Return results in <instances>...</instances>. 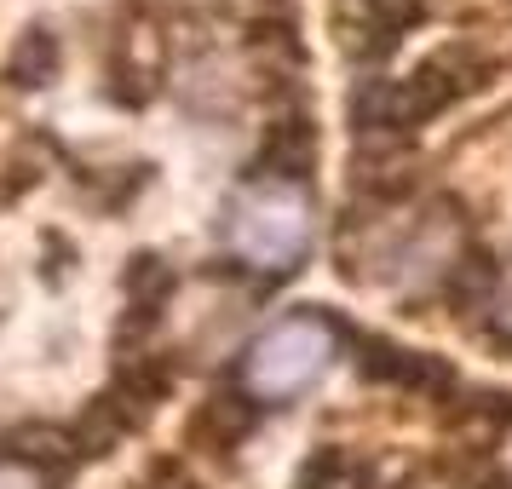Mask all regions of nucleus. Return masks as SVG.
I'll list each match as a JSON object with an SVG mask.
<instances>
[{
  "instance_id": "f257e3e1",
  "label": "nucleus",
  "mask_w": 512,
  "mask_h": 489,
  "mask_svg": "<svg viewBox=\"0 0 512 489\" xmlns=\"http://www.w3.org/2000/svg\"><path fill=\"white\" fill-rule=\"evenodd\" d=\"M489 64L484 52L472 41H455V47H438L432 58H420L409 75L397 81H363L351 93V127L357 139H403L426 121H438L443 110H455L466 93H478L489 81Z\"/></svg>"
},
{
  "instance_id": "f03ea898",
  "label": "nucleus",
  "mask_w": 512,
  "mask_h": 489,
  "mask_svg": "<svg viewBox=\"0 0 512 489\" xmlns=\"http://www.w3.org/2000/svg\"><path fill=\"white\" fill-rule=\"evenodd\" d=\"M311 231H317V208L311 190L294 179L254 173L225 208V248L254 277H288L311 248Z\"/></svg>"
},
{
  "instance_id": "7ed1b4c3",
  "label": "nucleus",
  "mask_w": 512,
  "mask_h": 489,
  "mask_svg": "<svg viewBox=\"0 0 512 489\" xmlns=\"http://www.w3.org/2000/svg\"><path fill=\"white\" fill-rule=\"evenodd\" d=\"M340 351V323L323 317V311H288L277 323H265L248 340L242 363H236V392L259 403V409H277V403H294L300 392H311L328 374Z\"/></svg>"
},
{
  "instance_id": "20e7f679",
  "label": "nucleus",
  "mask_w": 512,
  "mask_h": 489,
  "mask_svg": "<svg viewBox=\"0 0 512 489\" xmlns=\"http://www.w3.org/2000/svg\"><path fill=\"white\" fill-rule=\"evenodd\" d=\"M426 18V0H340L334 35L351 64H380L403 47V35Z\"/></svg>"
},
{
  "instance_id": "39448f33",
  "label": "nucleus",
  "mask_w": 512,
  "mask_h": 489,
  "mask_svg": "<svg viewBox=\"0 0 512 489\" xmlns=\"http://www.w3.org/2000/svg\"><path fill=\"white\" fill-rule=\"evenodd\" d=\"M357 374L374 380V386H397V392H415V397H449L461 386V374L449 369L438 351L397 346V340H380V334L357 340Z\"/></svg>"
},
{
  "instance_id": "423d86ee",
  "label": "nucleus",
  "mask_w": 512,
  "mask_h": 489,
  "mask_svg": "<svg viewBox=\"0 0 512 489\" xmlns=\"http://www.w3.org/2000/svg\"><path fill=\"white\" fill-rule=\"evenodd\" d=\"M173 288H179V271H173L162 254H133V259H127V271H121L127 311H121V328H116L121 357H127L133 346L144 351V334L162 323V311H167V300H173Z\"/></svg>"
},
{
  "instance_id": "0eeeda50",
  "label": "nucleus",
  "mask_w": 512,
  "mask_h": 489,
  "mask_svg": "<svg viewBox=\"0 0 512 489\" xmlns=\"http://www.w3.org/2000/svg\"><path fill=\"white\" fill-rule=\"evenodd\" d=\"M323 156V139H317V121L300 116V110H288L265 127V144H259V173L265 179H294L305 185L311 179V167Z\"/></svg>"
},
{
  "instance_id": "6e6552de",
  "label": "nucleus",
  "mask_w": 512,
  "mask_h": 489,
  "mask_svg": "<svg viewBox=\"0 0 512 489\" xmlns=\"http://www.w3.org/2000/svg\"><path fill=\"white\" fill-rule=\"evenodd\" d=\"M110 81H116L121 104H144L162 81V35L144 24H127L116 35V52H110Z\"/></svg>"
},
{
  "instance_id": "1a4fd4ad",
  "label": "nucleus",
  "mask_w": 512,
  "mask_h": 489,
  "mask_svg": "<svg viewBox=\"0 0 512 489\" xmlns=\"http://www.w3.org/2000/svg\"><path fill=\"white\" fill-rule=\"evenodd\" d=\"M254 409L242 392H213L196 415H190V443L208 455H236V443L254 432Z\"/></svg>"
},
{
  "instance_id": "9d476101",
  "label": "nucleus",
  "mask_w": 512,
  "mask_h": 489,
  "mask_svg": "<svg viewBox=\"0 0 512 489\" xmlns=\"http://www.w3.org/2000/svg\"><path fill=\"white\" fill-rule=\"evenodd\" d=\"M294 489H380V472H374L369 455H357L346 443H323L300 461Z\"/></svg>"
},
{
  "instance_id": "9b49d317",
  "label": "nucleus",
  "mask_w": 512,
  "mask_h": 489,
  "mask_svg": "<svg viewBox=\"0 0 512 489\" xmlns=\"http://www.w3.org/2000/svg\"><path fill=\"white\" fill-rule=\"evenodd\" d=\"M58 64H64V52H58V35H52L47 24H29L24 35H18L12 58H6V81H12V87H52Z\"/></svg>"
},
{
  "instance_id": "f8f14e48",
  "label": "nucleus",
  "mask_w": 512,
  "mask_h": 489,
  "mask_svg": "<svg viewBox=\"0 0 512 489\" xmlns=\"http://www.w3.org/2000/svg\"><path fill=\"white\" fill-rule=\"evenodd\" d=\"M484 317H489V334L512 346V259L495 265V282H489V300H484Z\"/></svg>"
},
{
  "instance_id": "ddd939ff",
  "label": "nucleus",
  "mask_w": 512,
  "mask_h": 489,
  "mask_svg": "<svg viewBox=\"0 0 512 489\" xmlns=\"http://www.w3.org/2000/svg\"><path fill=\"white\" fill-rule=\"evenodd\" d=\"M0 489H52V472L18 449H0Z\"/></svg>"
},
{
  "instance_id": "4468645a",
  "label": "nucleus",
  "mask_w": 512,
  "mask_h": 489,
  "mask_svg": "<svg viewBox=\"0 0 512 489\" xmlns=\"http://www.w3.org/2000/svg\"><path fill=\"white\" fill-rule=\"evenodd\" d=\"M139 489H202V484L185 472V461H156V466H150V478H144Z\"/></svg>"
},
{
  "instance_id": "2eb2a0df",
  "label": "nucleus",
  "mask_w": 512,
  "mask_h": 489,
  "mask_svg": "<svg viewBox=\"0 0 512 489\" xmlns=\"http://www.w3.org/2000/svg\"><path fill=\"white\" fill-rule=\"evenodd\" d=\"M501 472H507V484H512V426H507V455H501Z\"/></svg>"
}]
</instances>
